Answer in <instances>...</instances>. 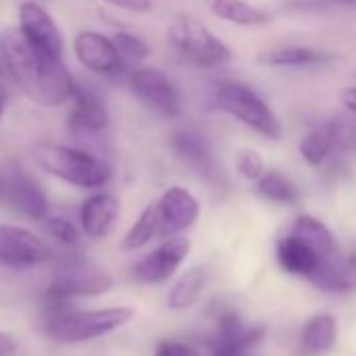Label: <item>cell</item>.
I'll return each instance as SVG.
<instances>
[{
	"label": "cell",
	"instance_id": "6da1fadb",
	"mask_svg": "<svg viewBox=\"0 0 356 356\" xmlns=\"http://www.w3.org/2000/svg\"><path fill=\"white\" fill-rule=\"evenodd\" d=\"M0 61L5 74L30 101L42 107H59L72 101L78 84L63 59L32 47L17 28H9L0 36Z\"/></svg>",
	"mask_w": 356,
	"mask_h": 356
},
{
	"label": "cell",
	"instance_id": "7a4b0ae2",
	"mask_svg": "<svg viewBox=\"0 0 356 356\" xmlns=\"http://www.w3.org/2000/svg\"><path fill=\"white\" fill-rule=\"evenodd\" d=\"M34 155L42 170L78 189H101L111 181V165L88 149L40 143Z\"/></svg>",
	"mask_w": 356,
	"mask_h": 356
},
{
	"label": "cell",
	"instance_id": "3957f363",
	"mask_svg": "<svg viewBox=\"0 0 356 356\" xmlns=\"http://www.w3.org/2000/svg\"><path fill=\"white\" fill-rule=\"evenodd\" d=\"M134 316L130 306H109L95 310H59L49 312L44 321V335L61 343H80L103 337L128 325Z\"/></svg>",
	"mask_w": 356,
	"mask_h": 356
},
{
	"label": "cell",
	"instance_id": "277c9868",
	"mask_svg": "<svg viewBox=\"0 0 356 356\" xmlns=\"http://www.w3.org/2000/svg\"><path fill=\"white\" fill-rule=\"evenodd\" d=\"M111 287L113 279L105 270L92 266L82 256L70 254L59 262L57 275L44 291V306L49 312H59L65 310V304L76 298L101 296Z\"/></svg>",
	"mask_w": 356,
	"mask_h": 356
},
{
	"label": "cell",
	"instance_id": "5b68a950",
	"mask_svg": "<svg viewBox=\"0 0 356 356\" xmlns=\"http://www.w3.org/2000/svg\"><path fill=\"white\" fill-rule=\"evenodd\" d=\"M168 42L178 57L195 67H218L233 59L231 49L191 15H176L170 22Z\"/></svg>",
	"mask_w": 356,
	"mask_h": 356
},
{
	"label": "cell",
	"instance_id": "8992f818",
	"mask_svg": "<svg viewBox=\"0 0 356 356\" xmlns=\"http://www.w3.org/2000/svg\"><path fill=\"white\" fill-rule=\"evenodd\" d=\"M216 103L225 113L233 115L264 138H281L283 130L279 118L266 105V101L250 86L241 82H222L216 88Z\"/></svg>",
	"mask_w": 356,
	"mask_h": 356
},
{
	"label": "cell",
	"instance_id": "52a82bcc",
	"mask_svg": "<svg viewBox=\"0 0 356 356\" xmlns=\"http://www.w3.org/2000/svg\"><path fill=\"white\" fill-rule=\"evenodd\" d=\"M0 206L30 220L49 218V197L42 185L17 161L0 163Z\"/></svg>",
	"mask_w": 356,
	"mask_h": 356
},
{
	"label": "cell",
	"instance_id": "ba28073f",
	"mask_svg": "<svg viewBox=\"0 0 356 356\" xmlns=\"http://www.w3.org/2000/svg\"><path fill=\"white\" fill-rule=\"evenodd\" d=\"M134 97L159 118H176L183 109L178 86L157 67H134L128 78Z\"/></svg>",
	"mask_w": 356,
	"mask_h": 356
},
{
	"label": "cell",
	"instance_id": "9c48e42d",
	"mask_svg": "<svg viewBox=\"0 0 356 356\" xmlns=\"http://www.w3.org/2000/svg\"><path fill=\"white\" fill-rule=\"evenodd\" d=\"M53 258L49 243L36 233L17 227L0 225V266L24 273L36 268Z\"/></svg>",
	"mask_w": 356,
	"mask_h": 356
},
{
	"label": "cell",
	"instance_id": "30bf717a",
	"mask_svg": "<svg viewBox=\"0 0 356 356\" xmlns=\"http://www.w3.org/2000/svg\"><path fill=\"white\" fill-rule=\"evenodd\" d=\"M170 147L214 189H222L227 185L222 165L216 159L214 147L204 132H200L195 128H181L170 136Z\"/></svg>",
	"mask_w": 356,
	"mask_h": 356
},
{
	"label": "cell",
	"instance_id": "8fae6325",
	"mask_svg": "<svg viewBox=\"0 0 356 356\" xmlns=\"http://www.w3.org/2000/svg\"><path fill=\"white\" fill-rule=\"evenodd\" d=\"M189 252H191L189 237L176 235V237L163 239L153 252L143 256L132 266V277H134V281H138L143 285L165 283L178 268L183 266Z\"/></svg>",
	"mask_w": 356,
	"mask_h": 356
},
{
	"label": "cell",
	"instance_id": "7c38bea8",
	"mask_svg": "<svg viewBox=\"0 0 356 356\" xmlns=\"http://www.w3.org/2000/svg\"><path fill=\"white\" fill-rule=\"evenodd\" d=\"M159 214V239L185 233L200 218V202L185 187H170L155 202Z\"/></svg>",
	"mask_w": 356,
	"mask_h": 356
},
{
	"label": "cell",
	"instance_id": "4fadbf2b",
	"mask_svg": "<svg viewBox=\"0 0 356 356\" xmlns=\"http://www.w3.org/2000/svg\"><path fill=\"white\" fill-rule=\"evenodd\" d=\"M22 36L36 47L38 51L55 57V59H63V36L55 24V19L49 15V11L34 3V0H28L19 7V28Z\"/></svg>",
	"mask_w": 356,
	"mask_h": 356
},
{
	"label": "cell",
	"instance_id": "5bb4252c",
	"mask_svg": "<svg viewBox=\"0 0 356 356\" xmlns=\"http://www.w3.org/2000/svg\"><path fill=\"white\" fill-rule=\"evenodd\" d=\"M109 126V115L101 97L92 90L76 86L67 113V130L76 138L97 140Z\"/></svg>",
	"mask_w": 356,
	"mask_h": 356
},
{
	"label": "cell",
	"instance_id": "9a60e30c",
	"mask_svg": "<svg viewBox=\"0 0 356 356\" xmlns=\"http://www.w3.org/2000/svg\"><path fill=\"white\" fill-rule=\"evenodd\" d=\"M264 335V327L245 325V321L235 310H225L216 318V333L210 339L212 356L245 354Z\"/></svg>",
	"mask_w": 356,
	"mask_h": 356
},
{
	"label": "cell",
	"instance_id": "2e32d148",
	"mask_svg": "<svg viewBox=\"0 0 356 356\" xmlns=\"http://www.w3.org/2000/svg\"><path fill=\"white\" fill-rule=\"evenodd\" d=\"M74 53L86 70L99 76H120L126 70L111 38L92 30H84L74 38Z\"/></svg>",
	"mask_w": 356,
	"mask_h": 356
},
{
	"label": "cell",
	"instance_id": "e0dca14e",
	"mask_svg": "<svg viewBox=\"0 0 356 356\" xmlns=\"http://www.w3.org/2000/svg\"><path fill=\"white\" fill-rule=\"evenodd\" d=\"M356 140V130L341 124V122H329L312 128L300 143V153L306 163L321 165L333 149L339 147H352Z\"/></svg>",
	"mask_w": 356,
	"mask_h": 356
},
{
	"label": "cell",
	"instance_id": "ac0fdd59",
	"mask_svg": "<svg viewBox=\"0 0 356 356\" xmlns=\"http://www.w3.org/2000/svg\"><path fill=\"white\" fill-rule=\"evenodd\" d=\"M120 214V202L111 193H95L80 206V225L86 237L103 239L111 233Z\"/></svg>",
	"mask_w": 356,
	"mask_h": 356
},
{
	"label": "cell",
	"instance_id": "d6986e66",
	"mask_svg": "<svg viewBox=\"0 0 356 356\" xmlns=\"http://www.w3.org/2000/svg\"><path fill=\"white\" fill-rule=\"evenodd\" d=\"M291 235L302 239L321 260V266L333 262L339 256V248L337 241L333 237V233L314 216H298L293 227H291Z\"/></svg>",
	"mask_w": 356,
	"mask_h": 356
},
{
	"label": "cell",
	"instance_id": "ffe728a7",
	"mask_svg": "<svg viewBox=\"0 0 356 356\" xmlns=\"http://www.w3.org/2000/svg\"><path fill=\"white\" fill-rule=\"evenodd\" d=\"M277 260H279V264H281V268L285 273L306 277V279H310L321 268L318 256L302 239L293 237L291 233L285 235L277 243Z\"/></svg>",
	"mask_w": 356,
	"mask_h": 356
},
{
	"label": "cell",
	"instance_id": "44dd1931",
	"mask_svg": "<svg viewBox=\"0 0 356 356\" xmlns=\"http://www.w3.org/2000/svg\"><path fill=\"white\" fill-rule=\"evenodd\" d=\"M310 281L323 289V291H331V293H346V291H354L356 289V250L350 252L348 256H337L333 262L321 266Z\"/></svg>",
	"mask_w": 356,
	"mask_h": 356
},
{
	"label": "cell",
	"instance_id": "7402d4cb",
	"mask_svg": "<svg viewBox=\"0 0 356 356\" xmlns=\"http://www.w3.org/2000/svg\"><path fill=\"white\" fill-rule=\"evenodd\" d=\"M210 9L218 19L241 28H258L270 22L264 9L254 7L248 0H210Z\"/></svg>",
	"mask_w": 356,
	"mask_h": 356
},
{
	"label": "cell",
	"instance_id": "603a6c76",
	"mask_svg": "<svg viewBox=\"0 0 356 356\" xmlns=\"http://www.w3.org/2000/svg\"><path fill=\"white\" fill-rule=\"evenodd\" d=\"M329 59L331 55L310 47H281L258 55V61L270 67H310V65H323Z\"/></svg>",
	"mask_w": 356,
	"mask_h": 356
},
{
	"label": "cell",
	"instance_id": "cb8c5ba5",
	"mask_svg": "<svg viewBox=\"0 0 356 356\" xmlns=\"http://www.w3.org/2000/svg\"><path fill=\"white\" fill-rule=\"evenodd\" d=\"M208 283V270L204 266L189 268L181 279H176L168 291V306L172 310H187L191 308L200 296L204 293Z\"/></svg>",
	"mask_w": 356,
	"mask_h": 356
},
{
	"label": "cell",
	"instance_id": "d4e9b609",
	"mask_svg": "<svg viewBox=\"0 0 356 356\" xmlns=\"http://www.w3.org/2000/svg\"><path fill=\"white\" fill-rule=\"evenodd\" d=\"M337 341V323L331 314H314L302 331V348L308 354H325Z\"/></svg>",
	"mask_w": 356,
	"mask_h": 356
},
{
	"label": "cell",
	"instance_id": "484cf974",
	"mask_svg": "<svg viewBox=\"0 0 356 356\" xmlns=\"http://www.w3.org/2000/svg\"><path fill=\"white\" fill-rule=\"evenodd\" d=\"M157 235H159V214H157V204L151 202L140 212L136 222L128 229V233L124 235L122 250L136 252V250L145 248L147 243H151L153 239H157Z\"/></svg>",
	"mask_w": 356,
	"mask_h": 356
},
{
	"label": "cell",
	"instance_id": "4316f807",
	"mask_svg": "<svg viewBox=\"0 0 356 356\" xmlns=\"http://www.w3.org/2000/svg\"><path fill=\"white\" fill-rule=\"evenodd\" d=\"M256 189L258 193L273 202V204H283V206H291L298 202V189L296 185L289 181L287 176L279 174V172H264L258 181H256Z\"/></svg>",
	"mask_w": 356,
	"mask_h": 356
},
{
	"label": "cell",
	"instance_id": "83f0119b",
	"mask_svg": "<svg viewBox=\"0 0 356 356\" xmlns=\"http://www.w3.org/2000/svg\"><path fill=\"white\" fill-rule=\"evenodd\" d=\"M111 42H113L115 53H118L124 67H132V65H136L149 57L147 42L132 32H115L111 36Z\"/></svg>",
	"mask_w": 356,
	"mask_h": 356
},
{
	"label": "cell",
	"instance_id": "f1b7e54d",
	"mask_svg": "<svg viewBox=\"0 0 356 356\" xmlns=\"http://www.w3.org/2000/svg\"><path fill=\"white\" fill-rule=\"evenodd\" d=\"M44 222H47L49 235L55 237L61 245L72 250V248H78L82 243V233L67 218H63V216H49Z\"/></svg>",
	"mask_w": 356,
	"mask_h": 356
},
{
	"label": "cell",
	"instance_id": "f546056e",
	"mask_svg": "<svg viewBox=\"0 0 356 356\" xmlns=\"http://www.w3.org/2000/svg\"><path fill=\"white\" fill-rule=\"evenodd\" d=\"M235 165H237V172L243 178H248V181H258V178L264 174V159H262V155L256 149H241V151H237Z\"/></svg>",
	"mask_w": 356,
	"mask_h": 356
},
{
	"label": "cell",
	"instance_id": "4dcf8cb0",
	"mask_svg": "<svg viewBox=\"0 0 356 356\" xmlns=\"http://www.w3.org/2000/svg\"><path fill=\"white\" fill-rule=\"evenodd\" d=\"M153 356H200V352L181 339H161L155 346V354Z\"/></svg>",
	"mask_w": 356,
	"mask_h": 356
},
{
	"label": "cell",
	"instance_id": "1f68e13d",
	"mask_svg": "<svg viewBox=\"0 0 356 356\" xmlns=\"http://www.w3.org/2000/svg\"><path fill=\"white\" fill-rule=\"evenodd\" d=\"M105 3H109L118 9H124L130 13H143V15L153 9V0H105Z\"/></svg>",
	"mask_w": 356,
	"mask_h": 356
},
{
	"label": "cell",
	"instance_id": "d6a6232c",
	"mask_svg": "<svg viewBox=\"0 0 356 356\" xmlns=\"http://www.w3.org/2000/svg\"><path fill=\"white\" fill-rule=\"evenodd\" d=\"M17 350V341L11 333L0 331V356H11Z\"/></svg>",
	"mask_w": 356,
	"mask_h": 356
},
{
	"label": "cell",
	"instance_id": "836d02e7",
	"mask_svg": "<svg viewBox=\"0 0 356 356\" xmlns=\"http://www.w3.org/2000/svg\"><path fill=\"white\" fill-rule=\"evenodd\" d=\"M339 101H341V105H343L348 111L356 113V86L343 88V90L339 92Z\"/></svg>",
	"mask_w": 356,
	"mask_h": 356
},
{
	"label": "cell",
	"instance_id": "e575fe53",
	"mask_svg": "<svg viewBox=\"0 0 356 356\" xmlns=\"http://www.w3.org/2000/svg\"><path fill=\"white\" fill-rule=\"evenodd\" d=\"M7 103H9V92L5 88V84L0 82V120H3V115L7 111Z\"/></svg>",
	"mask_w": 356,
	"mask_h": 356
},
{
	"label": "cell",
	"instance_id": "d590c367",
	"mask_svg": "<svg viewBox=\"0 0 356 356\" xmlns=\"http://www.w3.org/2000/svg\"><path fill=\"white\" fill-rule=\"evenodd\" d=\"M327 3H339V5H352L356 0H327Z\"/></svg>",
	"mask_w": 356,
	"mask_h": 356
},
{
	"label": "cell",
	"instance_id": "8d00e7d4",
	"mask_svg": "<svg viewBox=\"0 0 356 356\" xmlns=\"http://www.w3.org/2000/svg\"><path fill=\"white\" fill-rule=\"evenodd\" d=\"M5 74V70H3V61H0V76H3Z\"/></svg>",
	"mask_w": 356,
	"mask_h": 356
},
{
	"label": "cell",
	"instance_id": "74e56055",
	"mask_svg": "<svg viewBox=\"0 0 356 356\" xmlns=\"http://www.w3.org/2000/svg\"><path fill=\"white\" fill-rule=\"evenodd\" d=\"M231 356H248V354H231Z\"/></svg>",
	"mask_w": 356,
	"mask_h": 356
}]
</instances>
